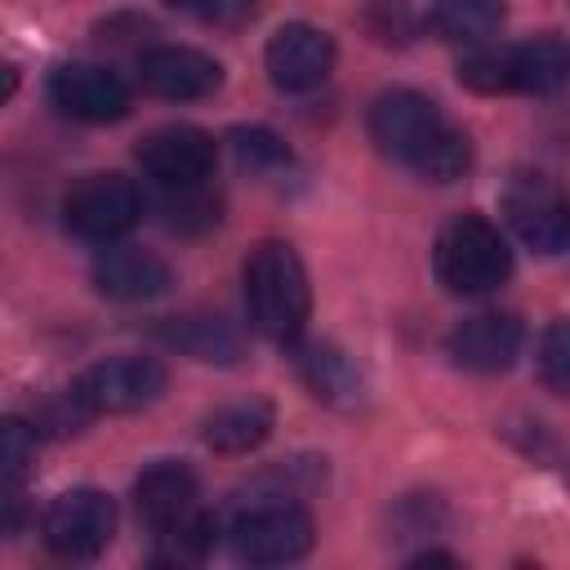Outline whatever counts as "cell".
I'll use <instances>...</instances> for the list:
<instances>
[{"mask_svg": "<svg viewBox=\"0 0 570 570\" xmlns=\"http://www.w3.org/2000/svg\"><path fill=\"white\" fill-rule=\"evenodd\" d=\"M370 138L383 156L428 183H454L472 169L468 134L419 89H387L370 102Z\"/></svg>", "mask_w": 570, "mask_h": 570, "instance_id": "obj_1", "label": "cell"}, {"mask_svg": "<svg viewBox=\"0 0 570 570\" xmlns=\"http://www.w3.org/2000/svg\"><path fill=\"white\" fill-rule=\"evenodd\" d=\"M240 276H245L249 325L272 343H298L312 312V285L303 258L285 240H258Z\"/></svg>", "mask_w": 570, "mask_h": 570, "instance_id": "obj_2", "label": "cell"}, {"mask_svg": "<svg viewBox=\"0 0 570 570\" xmlns=\"http://www.w3.org/2000/svg\"><path fill=\"white\" fill-rule=\"evenodd\" d=\"M432 272L450 294H490L512 276V249L485 214H454L432 245Z\"/></svg>", "mask_w": 570, "mask_h": 570, "instance_id": "obj_3", "label": "cell"}, {"mask_svg": "<svg viewBox=\"0 0 570 570\" xmlns=\"http://www.w3.org/2000/svg\"><path fill=\"white\" fill-rule=\"evenodd\" d=\"M459 80L476 94H557L570 85V45L534 36L508 49H481L459 62Z\"/></svg>", "mask_w": 570, "mask_h": 570, "instance_id": "obj_4", "label": "cell"}, {"mask_svg": "<svg viewBox=\"0 0 570 570\" xmlns=\"http://www.w3.org/2000/svg\"><path fill=\"white\" fill-rule=\"evenodd\" d=\"M232 552L249 566H285L312 552V517L303 512V503L294 494H263L254 503H245L232 521Z\"/></svg>", "mask_w": 570, "mask_h": 570, "instance_id": "obj_5", "label": "cell"}, {"mask_svg": "<svg viewBox=\"0 0 570 570\" xmlns=\"http://www.w3.org/2000/svg\"><path fill=\"white\" fill-rule=\"evenodd\" d=\"M138 218H142V191L125 174H85L62 200L67 232L89 245H116L125 232L138 227Z\"/></svg>", "mask_w": 570, "mask_h": 570, "instance_id": "obj_6", "label": "cell"}, {"mask_svg": "<svg viewBox=\"0 0 570 570\" xmlns=\"http://www.w3.org/2000/svg\"><path fill=\"white\" fill-rule=\"evenodd\" d=\"M111 534H116V503H111V494H102L94 485L62 490L40 517V539L62 561L98 557L111 543Z\"/></svg>", "mask_w": 570, "mask_h": 570, "instance_id": "obj_7", "label": "cell"}, {"mask_svg": "<svg viewBox=\"0 0 570 570\" xmlns=\"http://www.w3.org/2000/svg\"><path fill=\"white\" fill-rule=\"evenodd\" d=\"M503 218L534 254L570 249V196L548 174H517L503 187Z\"/></svg>", "mask_w": 570, "mask_h": 570, "instance_id": "obj_8", "label": "cell"}, {"mask_svg": "<svg viewBox=\"0 0 570 570\" xmlns=\"http://www.w3.org/2000/svg\"><path fill=\"white\" fill-rule=\"evenodd\" d=\"M165 383H169V370L156 356H107L89 365L71 383V392L98 419V414H134L151 405L165 392Z\"/></svg>", "mask_w": 570, "mask_h": 570, "instance_id": "obj_9", "label": "cell"}, {"mask_svg": "<svg viewBox=\"0 0 570 570\" xmlns=\"http://www.w3.org/2000/svg\"><path fill=\"white\" fill-rule=\"evenodd\" d=\"M142 174L151 183H160L165 191H183V187H205L218 169V142L196 129V125H160L151 134L138 138L134 147Z\"/></svg>", "mask_w": 570, "mask_h": 570, "instance_id": "obj_10", "label": "cell"}, {"mask_svg": "<svg viewBox=\"0 0 570 570\" xmlns=\"http://www.w3.org/2000/svg\"><path fill=\"white\" fill-rule=\"evenodd\" d=\"M49 102L80 125H111L129 111V85L98 62H62L49 76Z\"/></svg>", "mask_w": 570, "mask_h": 570, "instance_id": "obj_11", "label": "cell"}, {"mask_svg": "<svg viewBox=\"0 0 570 570\" xmlns=\"http://www.w3.org/2000/svg\"><path fill=\"white\" fill-rule=\"evenodd\" d=\"M138 85L151 98L191 102V98H209L223 85V67L205 49H191V45H156V49L138 53Z\"/></svg>", "mask_w": 570, "mask_h": 570, "instance_id": "obj_12", "label": "cell"}, {"mask_svg": "<svg viewBox=\"0 0 570 570\" xmlns=\"http://www.w3.org/2000/svg\"><path fill=\"white\" fill-rule=\"evenodd\" d=\"M267 76L285 94H307L334 71V40L312 22H285L263 49Z\"/></svg>", "mask_w": 570, "mask_h": 570, "instance_id": "obj_13", "label": "cell"}, {"mask_svg": "<svg viewBox=\"0 0 570 570\" xmlns=\"http://www.w3.org/2000/svg\"><path fill=\"white\" fill-rule=\"evenodd\" d=\"M521 343H525V330L517 316L508 312H476L468 321H459L445 338V352L459 370H472V374H503L512 370V361L521 356Z\"/></svg>", "mask_w": 570, "mask_h": 570, "instance_id": "obj_14", "label": "cell"}, {"mask_svg": "<svg viewBox=\"0 0 570 570\" xmlns=\"http://www.w3.org/2000/svg\"><path fill=\"white\" fill-rule=\"evenodd\" d=\"M134 503H138V517L151 525V534H165V530H178L187 525L200 508V481L187 463H174V459H160L151 468H142V476L134 481Z\"/></svg>", "mask_w": 570, "mask_h": 570, "instance_id": "obj_15", "label": "cell"}, {"mask_svg": "<svg viewBox=\"0 0 570 570\" xmlns=\"http://www.w3.org/2000/svg\"><path fill=\"white\" fill-rule=\"evenodd\" d=\"M94 289L116 303H147L169 289V263L138 245H107L94 258Z\"/></svg>", "mask_w": 570, "mask_h": 570, "instance_id": "obj_16", "label": "cell"}, {"mask_svg": "<svg viewBox=\"0 0 570 570\" xmlns=\"http://www.w3.org/2000/svg\"><path fill=\"white\" fill-rule=\"evenodd\" d=\"M156 334L165 347L205 365H232L240 356V334L223 316H169Z\"/></svg>", "mask_w": 570, "mask_h": 570, "instance_id": "obj_17", "label": "cell"}, {"mask_svg": "<svg viewBox=\"0 0 570 570\" xmlns=\"http://www.w3.org/2000/svg\"><path fill=\"white\" fill-rule=\"evenodd\" d=\"M272 423H276L272 405L254 396V401H236V405L214 410L205 419V432L200 436H205V445L214 454H249V450H258L272 436Z\"/></svg>", "mask_w": 570, "mask_h": 570, "instance_id": "obj_18", "label": "cell"}, {"mask_svg": "<svg viewBox=\"0 0 570 570\" xmlns=\"http://www.w3.org/2000/svg\"><path fill=\"white\" fill-rule=\"evenodd\" d=\"M294 361H298V374L312 387V396H321L330 405H352L361 396V374H356L352 356L338 352L334 343H303Z\"/></svg>", "mask_w": 570, "mask_h": 570, "instance_id": "obj_19", "label": "cell"}, {"mask_svg": "<svg viewBox=\"0 0 570 570\" xmlns=\"http://www.w3.org/2000/svg\"><path fill=\"white\" fill-rule=\"evenodd\" d=\"M428 27L445 45H485L503 27V0H436Z\"/></svg>", "mask_w": 570, "mask_h": 570, "instance_id": "obj_20", "label": "cell"}, {"mask_svg": "<svg viewBox=\"0 0 570 570\" xmlns=\"http://www.w3.org/2000/svg\"><path fill=\"white\" fill-rule=\"evenodd\" d=\"M0 463H4V530L13 534L18 517H22V481L36 463V428H27L22 419H4Z\"/></svg>", "mask_w": 570, "mask_h": 570, "instance_id": "obj_21", "label": "cell"}, {"mask_svg": "<svg viewBox=\"0 0 570 570\" xmlns=\"http://www.w3.org/2000/svg\"><path fill=\"white\" fill-rule=\"evenodd\" d=\"M165 4L214 31H236L258 13V0H165Z\"/></svg>", "mask_w": 570, "mask_h": 570, "instance_id": "obj_22", "label": "cell"}, {"mask_svg": "<svg viewBox=\"0 0 570 570\" xmlns=\"http://www.w3.org/2000/svg\"><path fill=\"white\" fill-rule=\"evenodd\" d=\"M539 379L552 392L570 396V316H561L543 330V338H539Z\"/></svg>", "mask_w": 570, "mask_h": 570, "instance_id": "obj_23", "label": "cell"}, {"mask_svg": "<svg viewBox=\"0 0 570 570\" xmlns=\"http://www.w3.org/2000/svg\"><path fill=\"white\" fill-rule=\"evenodd\" d=\"M410 566H454V557L450 552H419V557H410Z\"/></svg>", "mask_w": 570, "mask_h": 570, "instance_id": "obj_24", "label": "cell"}]
</instances>
